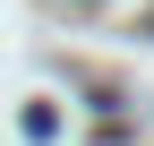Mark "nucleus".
I'll return each instance as SVG.
<instances>
[{
    "instance_id": "nucleus-1",
    "label": "nucleus",
    "mask_w": 154,
    "mask_h": 146,
    "mask_svg": "<svg viewBox=\"0 0 154 146\" xmlns=\"http://www.w3.org/2000/svg\"><path fill=\"white\" fill-rule=\"evenodd\" d=\"M69 9H86V0H69Z\"/></svg>"
}]
</instances>
